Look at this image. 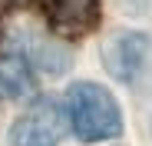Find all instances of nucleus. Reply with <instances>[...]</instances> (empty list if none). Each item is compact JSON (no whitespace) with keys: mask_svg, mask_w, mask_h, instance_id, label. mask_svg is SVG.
Wrapping results in <instances>:
<instances>
[{"mask_svg":"<svg viewBox=\"0 0 152 146\" xmlns=\"http://www.w3.org/2000/svg\"><path fill=\"white\" fill-rule=\"evenodd\" d=\"M30 86H33V77H30L27 57L20 50H4L0 53V93L23 96V93H30Z\"/></svg>","mask_w":152,"mask_h":146,"instance_id":"nucleus-5","label":"nucleus"},{"mask_svg":"<svg viewBox=\"0 0 152 146\" xmlns=\"http://www.w3.org/2000/svg\"><path fill=\"white\" fill-rule=\"evenodd\" d=\"M60 136H63V123L53 100H37L10 126L13 146H60Z\"/></svg>","mask_w":152,"mask_h":146,"instance_id":"nucleus-2","label":"nucleus"},{"mask_svg":"<svg viewBox=\"0 0 152 146\" xmlns=\"http://www.w3.org/2000/svg\"><path fill=\"white\" fill-rule=\"evenodd\" d=\"M66 119L76 139L83 143H99L113 139L122 133V116L119 103L113 100V93L99 83H73L66 90Z\"/></svg>","mask_w":152,"mask_h":146,"instance_id":"nucleus-1","label":"nucleus"},{"mask_svg":"<svg viewBox=\"0 0 152 146\" xmlns=\"http://www.w3.org/2000/svg\"><path fill=\"white\" fill-rule=\"evenodd\" d=\"M46 20L66 37L89 33L99 23V0H46Z\"/></svg>","mask_w":152,"mask_h":146,"instance_id":"nucleus-4","label":"nucleus"},{"mask_svg":"<svg viewBox=\"0 0 152 146\" xmlns=\"http://www.w3.org/2000/svg\"><path fill=\"white\" fill-rule=\"evenodd\" d=\"M149 46H152V40H149L145 33H136V30H126V33L113 37V40L106 43V57H103V60H106V70L113 73L116 80L132 83V80L139 77L142 63H145Z\"/></svg>","mask_w":152,"mask_h":146,"instance_id":"nucleus-3","label":"nucleus"}]
</instances>
